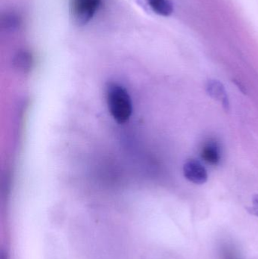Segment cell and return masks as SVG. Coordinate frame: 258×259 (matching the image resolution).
<instances>
[{"label": "cell", "mask_w": 258, "mask_h": 259, "mask_svg": "<svg viewBox=\"0 0 258 259\" xmlns=\"http://www.w3.org/2000/svg\"><path fill=\"white\" fill-rule=\"evenodd\" d=\"M106 96L112 118L119 124L127 122L133 113V103L125 88L119 83L109 82L106 84Z\"/></svg>", "instance_id": "cell-1"}, {"label": "cell", "mask_w": 258, "mask_h": 259, "mask_svg": "<svg viewBox=\"0 0 258 259\" xmlns=\"http://www.w3.org/2000/svg\"><path fill=\"white\" fill-rule=\"evenodd\" d=\"M33 62L31 55L27 51H21L15 58V64L21 71H27L30 68Z\"/></svg>", "instance_id": "cell-7"}, {"label": "cell", "mask_w": 258, "mask_h": 259, "mask_svg": "<svg viewBox=\"0 0 258 259\" xmlns=\"http://www.w3.org/2000/svg\"><path fill=\"white\" fill-rule=\"evenodd\" d=\"M3 27L6 29H15L19 25L20 18L13 13L6 14L2 20Z\"/></svg>", "instance_id": "cell-8"}, {"label": "cell", "mask_w": 258, "mask_h": 259, "mask_svg": "<svg viewBox=\"0 0 258 259\" xmlns=\"http://www.w3.org/2000/svg\"><path fill=\"white\" fill-rule=\"evenodd\" d=\"M251 212L258 216V195H256L253 198V206L251 208Z\"/></svg>", "instance_id": "cell-9"}, {"label": "cell", "mask_w": 258, "mask_h": 259, "mask_svg": "<svg viewBox=\"0 0 258 259\" xmlns=\"http://www.w3.org/2000/svg\"><path fill=\"white\" fill-rule=\"evenodd\" d=\"M206 89H207L208 94L212 98L219 101L226 109H228L229 106H230L228 96H227V91L222 83H221L219 80H209Z\"/></svg>", "instance_id": "cell-6"}, {"label": "cell", "mask_w": 258, "mask_h": 259, "mask_svg": "<svg viewBox=\"0 0 258 259\" xmlns=\"http://www.w3.org/2000/svg\"><path fill=\"white\" fill-rule=\"evenodd\" d=\"M200 157L210 166L219 165L222 160V149L218 140L209 138L204 140L200 147Z\"/></svg>", "instance_id": "cell-4"}, {"label": "cell", "mask_w": 258, "mask_h": 259, "mask_svg": "<svg viewBox=\"0 0 258 259\" xmlns=\"http://www.w3.org/2000/svg\"><path fill=\"white\" fill-rule=\"evenodd\" d=\"M183 175L185 178L192 184H205L209 179L207 169L201 161L195 158L188 159L183 164Z\"/></svg>", "instance_id": "cell-3"}, {"label": "cell", "mask_w": 258, "mask_h": 259, "mask_svg": "<svg viewBox=\"0 0 258 259\" xmlns=\"http://www.w3.org/2000/svg\"><path fill=\"white\" fill-rule=\"evenodd\" d=\"M141 6L160 16H171L174 12V5L171 0H139Z\"/></svg>", "instance_id": "cell-5"}, {"label": "cell", "mask_w": 258, "mask_h": 259, "mask_svg": "<svg viewBox=\"0 0 258 259\" xmlns=\"http://www.w3.org/2000/svg\"><path fill=\"white\" fill-rule=\"evenodd\" d=\"M101 0H70L71 12L76 24H87L101 6Z\"/></svg>", "instance_id": "cell-2"}]
</instances>
